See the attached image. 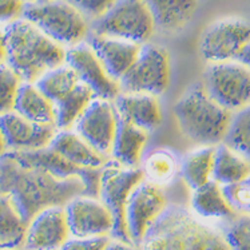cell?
<instances>
[{
  "instance_id": "ac0fdd59",
  "label": "cell",
  "mask_w": 250,
  "mask_h": 250,
  "mask_svg": "<svg viewBox=\"0 0 250 250\" xmlns=\"http://www.w3.org/2000/svg\"><path fill=\"white\" fill-rule=\"evenodd\" d=\"M114 104L119 117L146 131L158 127L162 122V108L155 95L121 92Z\"/></svg>"
},
{
  "instance_id": "f1b7e54d",
  "label": "cell",
  "mask_w": 250,
  "mask_h": 250,
  "mask_svg": "<svg viewBox=\"0 0 250 250\" xmlns=\"http://www.w3.org/2000/svg\"><path fill=\"white\" fill-rule=\"evenodd\" d=\"M82 82L77 71L70 64L55 67L36 81V86L46 94L54 103L67 97L75 87Z\"/></svg>"
},
{
  "instance_id": "9a60e30c",
  "label": "cell",
  "mask_w": 250,
  "mask_h": 250,
  "mask_svg": "<svg viewBox=\"0 0 250 250\" xmlns=\"http://www.w3.org/2000/svg\"><path fill=\"white\" fill-rule=\"evenodd\" d=\"M71 237L64 206L41 210L27 224L23 250H61Z\"/></svg>"
},
{
  "instance_id": "7a4b0ae2",
  "label": "cell",
  "mask_w": 250,
  "mask_h": 250,
  "mask_svg": "<svg viewBox=\"0 0 250 250\" xmlns=\"http://www.w3.org/2000/svg\"><path fill=\"white\" fill-rule=\"evenodd\" d=\"M141 250H230L224 231L186 206L168 204L139 245Z\"/></svg>"
},
{
  "instance_id": "5bb4252c",
  "label": "cell",
  "mask_w": 250,
  "mask_h": 250,
  "mask_svg": "<svg viewBox=\"0 0 250 250\" xmlns=\"http://www.w3.org/2000/svg\"><path fill=\"white\" fill-rule=\"evenodd\" d=\"M118 121L119 117L112 101L95 98L75 123V131L107 157L111 154Z\"/></svg>"
},
{
  "instance_id": "3957f363",
  "label": "cell",
  "mask_w": 250,
  "mask_h": 250,
  "mask_svg": "<svg viewBox=\"0 0 250 250\" xmlns=\"http://www.w3.org/2000/svg\"><path fill=\"white\" fill-rule=\"evenodd\" d=\"M7 63L24 82L35 83L42 75L66 63L67 48L24 18L5 26Z\"/></svg>"
},
{
  "instance_id": "9c48e42d",
  "label": "cell",
  "mask_w": 250,
  "mask_h": 250,
  "mask_svg": "<svg viewBox=\"0 0 250 250\" xmlns=\"http://www.w3.org/2000/svg\"><path fill=\"white\" fill-rule=\"evenodd\" d=\"M202 83L229 111H240L250 104V67L240 59L209 63Z\"/></svg>"
},
{
  "instance_id": "74e56055",
  "label": "cell",
  "mask_w": 250,
  "mask_h": 250,
  "mask_svg": "<svg viewBox=\"0 0 250 250\" xmlns=\"http://www.w3.org/2000/svg\"><path fill=\"white\" fill-rule=\"evenodd\" d=\"M7 63V34L5 27L0 26V64Z\"/></svg>"
},
{
  "instance_id": "6da1fadb",
  "label": "cell",
  "mask_w": 250,
  "mask_h": 250,
  "mask_svg": "<svg viewBox=\"0 0 250 250\" xmlns=\"http://www.w3.org/2000/svg\"><path fill=\"white\" fill-rule=\"evenodd\" d=\"M0 189L12 198L27 224L41 210L66 206L74 197L86 194L81 178H58L42 168L21 164L8 151L0 159Z\"/></svg>"
},
{
  "instance_id": "836d02e7",
  "label": "cell",
  "mask_w": 250,
  "mask_h": 250,
  "mask_svg": "<svg viewBox=\"0 0 250 250\" xmlns=\"http://www.w3.org/2000/svg\"><path fill=\"white\" fill-rule=\"evenodd\" d=\"M111 240L110 235L102 237H70L61 250H104Z\"/></svg>"
},
{
  "instance_id": "2e32d148",
  "label": "cell",
  "mask_w": 250,
  "mask_h": 250,
  "mask_svg": "<svg viewBox=\"0 0 250 250\" xmlns=\"http://www.w3.org/2000/svg\"><path fill=\"white\" fill-rule=\"evenodd\" d=\"M0 128L4 134L8 150L26 151L50 146L55 138L58 127L55 125H42L32 122L16 111L0 115Z\"/></svg>"
},
{
  "instance_id": "603a6c76",
  "label": "cell",
  "mask_w": 250,
  "mask_h": 250,
  "mask_svg": "<svg viewBox=\"0 0 250 250\" xmlns=\"http://www.w3.org/2000/svg\"><path fill=\"white\" fill-rule=\"evenodd\" d=\"M14 111L32 122L56 126L55 103L36 86V83L24 82L21 84Z\"/></svg>"
},
{
  "instance_id": "1f68e13d",
  "label": "cell",
  "mask_w": 250,
  "mask_h": 250,
  "mask_svg": "<svg viewBox=\"0 0 250 250\" xmlns=\"http://www.w3.org/2000/svg\"><path fill=\"white\" fill-rule=\"evenodd\" d=\"M225 238L230 250H250V215H235L225 222Z\"/></svg>"
},
{
  "instance_id": "60d3db41",
  "label": "cell",
  "mask_w": 250,
  "mask_h": 250,
  "mask_svg": "<svg viewBox=\"0 0 250 250\" xmlns=\"http://www.w3.org/2000/svg\"><path fill=\"white\" fill-rule=\"evenodd\" d=\"M26 4H31V3H43V1H50V0H24Z\"/></svg>"
},
{
  "instance_id": "8fae6325",
  "label": "cell",
  "mask_w": 250,
  "mask_h": 250,
  "mask_svg": "<svg viewBox=\"0 0 250 250\" xmlns=\"http://www.w3.org/2000/svg\"><path fill=\"white\" fill-rule=\"evenodd\" d=\"M162 188L143 179L133 190L126 206V229L130 241L139 246L150 226L167 208Z\"/></svg>"
},
{
  "instance_id": "44dd1931",
  "label": "cell",
  "mask_w": 250,
  "mask_h": 250,
  "mask_svg": "<svg viewBox=\"0 0 250 250\" xmlns=\"http://www.w3.org/2000/svg\"><path fill=\"white\" fill-rule=\"evenodd\" d=\"M50 146L62 157L79 167L101 168L107 164L106 155L99 153L81 134L71 128L58 130Z\"/></svg>"
},
{
  "instance_id": "e0dca14e",
  "label": "cell",
  "mask_w": 250,
  "mask_h": 250,
  "mask_svg": "<svg viewBox=\"0 0 250 250\" xmlns=\"http://www.w3.org/2000/svg\"><path fill=\"white\" fill-rule=\"evenodd\" d=\"M88 43L97 52L99 59L106 67L108 74L114 79H119L133 66L135 59L138 58L142 44L134 42L125 41L119 38L92 34L88 35Z\"/></svg>"
},
{
  "instance_id": "7c38bea8",
  "label": "cell",
  "mask_w": 250,
  "mask_h": 250,
  "mask_svg": "<svg viewBox=\"0 0 250 250\" xmlns=\"http://www.w3.org/2000/svg\"><path fill=\"white\" fill-rule=\"evenodd\" d=\"M64 209L71 237H111L114 217L99 197L77 195Z\"/></svg>"
},
{
  "instance_id": "52a82bcc",
  "label": "cell",
  "mask_w": 250,
  "mask_h": 250,
  "mask_svg": "<svg viewBox=\"0 0 250 250\" xmlns=\"http://www.w3.org/2000/svg\"><path fill=\"white\" fill-rule=\"evenodd\" d=\"M145 179L141 167H125L115 161L102 167L99 198L106 204L114 217L112 238L133 244L126 229V206L133 190Z\"/></svg>"
},
{
  "instance_id": "7402d4cb",
  "label": "cell",
  "mask_w": 250,
  "mask_h": 250,
  "mask_svg": "<svg viewBox=\"0 0 250 250\" xmlns=\"http://www.w3.org/2000/svg\"><path fill=\"white\" fill-rule=\"evenodd\" d=\"M155 27L164 32H178L189 24L198 8V0H146Z\"/></svg>"
},
{
  "instance_id": "f546056e",
  "label": "cell",
  "mask_w": 250,
  "mask_h": 250,
  "mask_svg": "<svg viewBox=\"0 0 250 250\" xmlns=\"http://www.w3.org/2000/svg\"><path fill=\"white\" fill-rule=\"evenodd\" d=\"M225 143L250 161V104L241 108L240 111L233 112Z\"/></svg>"
},
{
  "instance_id": "30bf717a",
  "label": "cell",
  "mask_w": 250,
  "mask_h": 250,
  "mask_svg": "<svg viewBox=\"0 0 250 250\" xmlns=\"http://www.w3.org/2000/svg\"><path fill=\"white\" fill-rule=\"evenodd\" d=\"M250 44V23L238 16H225L205 28L199 52L209 63L238 59Z\"/></svg>"
},
{
  "instance_id": "cb8c5ba5",
  "label": "cell",
  "mask_w": 250,
  "mask_h": 250,
  "mask_svg": "<svg viewBox=\"0 0 250 250\" xmlns=\"http://www.w3.org/2000/svg\"><path fill=\"white\" fill-rule=\"evenodd\" d=\"M27 221L10 195L0 189V250L21 249Z\"/></svg>"
},
{
  "instance_id": "d6a6232c",
  "label": "cell",
  "mask_w": 250,
  "mask_h": 250,
  "mask_svg": "<svg viewBox=\"0 0 250 250\" xmlns=\"http://www.w3.org/2000/svg\"><path fill=\"white\" fill-rule=\"evenodd\" d=\"M222 188L235 214L250 215V177Z\"/></svg>"
},
{
  "instance_id": "ba28073f",
  "label": "cell",
  "mask_w": 250,
  "mask_h": 250,
  "mask_svg": "<svg viewBox=\"0 0 250 250\" xmlns=\"http://www.w3.org/2000/svg\"><path fill=\"white\" fill-rule=\"evenodd\" d=\"M171 63L166 48L145 43L133 66L119 79L122 92H141L159 97L170 86Z\"/></svg>"
},
{
  "instance_id": "8992f818",
  "label": "cell",
  "mask_w": 250,
  "mask_h": 250,
  "mask_svg": "<svg viewBox=\"0 0 250 250\" xmlns=\"http://www.w3.org/2000/svg\"><path fill=\"white\" fill-rule=\"evenodd\" d=\"M157 30L146 0H117L101 18L92 21V34L147 43Z\"/></svg>"
},
{
  "instance_id": "e575fe53",
  "label": "cell",
  "mask_w": 250,
  "mask_h": 250,
  "mask_svg": "<svg viewBox=\"0 0 250 250\" xmlns=\"http://www.w3.org/2000/svg\"><path fill=\"white\" fill-rule=\"evenodd\" d=\"M87 19L95 21L106 12L117 0H68Z\"/></svg>"
},
{
  "instance_id": "484cf974",
  "label": "cell",
  "mask_w": 250,
  "mask_h": 250,
  "mask_svg": "<svg viewBox=\"0 0 250 250\" xmlns=\"http://www.w3.org/2000/svg\"><path fill=\"white\" fill-rule=\"evenodd\" d=\"M215 146H198L181 159V175L191 190L213 181Z\"/></svg>"
},
{
  "instance_id": "8d00e7d4",
  "label": "cell",
  "mask_w": 250,
  "mask_h": 250,
  "mask_svg": "<svg viewBox=\"0 0 250 250\" xmlns=\"http://www.w3.org/2000/svg\"><path fill=\"white\" fill-rule=\"evenodd\" d=\"M104 250H141V248L134 245V244H128V242L117 240V238H112L111 237V240H110V242H108Z\"/></svg>"
},
{
  "instance_id": "4fadbf2b",
  "label": "cell",
  "mask_w": 250,
  "mask_h": 250,
  "mask_svg": "<svg viewBox=\"0 0 250 250\" xmlns=\"http://www.w3.org/2000/svg\"><path fill=\"white\" fill-rule=\"evenodd\" d=\"M66 63L77 71L81 81L91 88L97 98L115 101V98L122 92L119 82L108 74L88 42L68 47Z\"/></svg>"
},
{
  "instance_id": "5b68a950",
  "label": "cell",
  "mask_w": 250,
  "mask_h": 250,
  "mask_svg": "<svg viewBox=\"0 0 250 250\" xmlns=\"http://www.w3.org/2000/svg\"><path fill=\"white\" fill-rule=\"evenodd\" d=\"M23 18L66 48L82 43L88 36L87 18L68 0L26 4Z\"/></svg>"
},
{
  "instance_id": "d590c367",
  "label": "cell",
  "mask_w": 250,
  "mask_h": 250,
  "mask_svg": "<svg viewBox=\"0 0 250 250\" xmlns=\"http://www.w3.org/2000/svg\"><path fill=\"white\" fill-rule=\"evenodd\" d=\"M24 8V0H0V26H8L23 18Z\"/></svg>"
},
{
  "instance_id": "ffe728a7",
  "label": "cell",
  "mask_w": 250,
  "mask_h": 250,
  "mask_svg": "<svg viewBox=\"0 0 250 250\" xmlns=\"http://www.w3.org/2000/svg\"><path fill=\"white\" fill-rule=\"evenodd\" d=\"M119 117V115H118ZM148 131L119 117L117 134L112 145V161L125 167H139L147 145Z\"/></svg>"
},
{
  "instance_id": "83f0119b",
  "label": "cell",
  "mask_w": 250,
  "mask_h": 250,
  "mask_svg": "<svg viewBox=\"0 0 250 250\" xmlns=\"http://www.w3.org/2000/svg\"><path fill=\"white\" fill-rule=\"evenodd\" d=\"M97 98L86 83L81 82L67 97L55 103L56 127L58 130H67L75 126L78 119L82 117L90 103Z\"/></svg>"
},
{
  "instance_id": "4dcf8cb0",
  "label": "cell",
  "mask_w": 250,
  "mask_h": 250,
  "mask_svg": "<svg viewBox=\"0 0 250 250\" xmlns=\"http://www.w3.org/2000/svg\"><path fill=\"white\" fill-rule=\"evenodd\" d=\"M24 81L8 64H0V115L14 111L18 94Z\"/></svg>"
},
{
  "instance_id": "ab89813d",
  "label": "cell",
  "mask_w": 250,
  "mask_h": 250,
  "mask_svg": "<svg viewBox=\"0 0 250 250\" xmlns=\"http://www.w3.org/2000/svg\"><path fill=\"white\" fill-rule=\"evenodd\" d=\"M238 59H240L241 62H244L246 66L250 67V44L248 47H246L245 50H244V52L241 54Z\"/></svg>"
},
{
  "instance_id": "d4e9b609",
  "label": "cell",
  "mask_w": 250,
  "mask_h": 250,
  "mask_svg": "<svg viewBox=\"0 0 250 250\" xmlns=\"http://www.w3.org/2000/svg\"><path fill=\"white\" fill-rule=\"evenodd\" d=\"M250 177V161L228 143L215 146L213 179L221 186L240 182Z\"/></svg>"
},
{
  "instance_id": "277c9868",
  "label": "cell",
  "mask_w": 250,
  "mask_h": 250,
  "mask_svg": "<svg viewBox=\"0 0 250 250\" xmlns=\"http://www.w3.org/2000/svg\"><path fill=\"white\" fill-rule=\"evenodd\" d=\"M181 133L197 146H218L229 133L233 112L211 97L202 82L189 86L174 104Z\"/></svg>"
},
{
  "instance_id": "f35d334b",
  "label": "cell",
  "mask_w": 250,
  "mask_h": 250,
  "mask_svg": "<svg viewBox=\"0 0 250 250\" xmlns=\"http://www.w3.org/2000/svg\"><path fill=\"white\" fill-rule=\"evenodd\" d=\"M7 151H8V146H7V142H5L4 134H3L1 128H0V159L4 157Z\"/></svg>"
},
{
  "instance_id": "d6986e66",
  "label": "cell",
  "mask_w": 250,
  "mask_h": 250,
  "mask_svg": "<svg viewBox=\"0 0 250 250\" xmlns=\"http://www.w3.org/2000/svg\"><path fill=\"white\" fill-rule=\"evenodd\" d=\"M190 210L197 217L211 224H225L237 215L225 195L224 188L214 179L193 190L190 198Z\"/></svg>"
},
{
  "instance_id": "4316f807",
  "label": "cell",
  "mask_w": 250,
  "mask_h": 250,
  "mask_svg": "<svg viewBox=\"0 0 250 250\" xmlns=\"http://www.w3.org/2000/svg\"><path fill=\"white\" fill-rule=\"evenodd\" d=\"M141 168L146 181L162 188L181 174V159L168 148H155L145 157Z\"/></svg>"
},
{
  "instance_id": "b9f144b4",
  "label": "cell",
  "mask_w": 250,
  "mask_h": 250,
  "mask_svg": "<svg viewBox=\"0 0 250 250\" xmlns=\"http://www.w3.org/2000/svg\"><path fill=\"white\" fill-rule=\"evenodd\" d=\"M8 250H23V249H8Z\"/></svg>"
}]
</instances>
